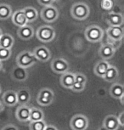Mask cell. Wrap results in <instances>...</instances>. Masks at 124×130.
Masks as SVG:
<instances>
[{
  "instance_id": "cell-1",
  "label": "cell",
  "mask_w": 124,
  "mask_h": 130,
  "mask_svg": "<svg viewBox=\"0 0 124 130\" xmlns=\"http://www.w3.org/2000/svg\"><path fill=\"white\" fill-rule=\"evenodd\" d=\"M70 14L74 19L78 21L86 20L90 14V9L83 2H77L70 8Z\"/></svg>"
},
{
  "instance_id": "cell-2",
  "label": "cell",
  "mask_w": 124,
  "mask_h": 130,
  "mask_svg": "<svg viewBox=\"0 0 124 130\" xmlns=\"http://www.w3.org/2000/svg\"><path fill=\"white\" fill-rule=\"evenodd\" d=\"M38 61L37 58L35 57L33 52L29 50L22 51L16 57V64L19 67H21L23 68H29L35 65Z\"/></svg>"
},
{
  "instance_id": "cell-3",
  "label": "cell",
  "mask_w": 124,
  "mask_h": 130,
  "mask_svg": "<svg viewBox=\"0 0 124 130\" xmlns=\"http://www.w3.org/2000/svg\"><path fill=\"white\" fill-rule=\"evenodd\" d=\"M85 38L90 43H98L102 40L104 37V31L100 26L91 25L87 26L85 30Z\"/></svg>"
},
{
  "instance_id": "cell-4",
  "label": "cell",
  "mask_w": 124,
  "mask_h": 130,
  "mask_svg": "<svg viewBox=\"0 0 124 130\" xmlns=\"http://www.w3.org/2000/svg\"><path fill=\"white\" fill-rule=\"evenodd\" d=\"M36 36L38 40L43 43H49L55 38V30L52 26L44 25L38 29L36 31Z\"/></svg>"
},
{
  "instance_id": "cell-5",
  "label": "cell",
  "mask_w": 124,
  "mask_h": 130,
  "mask_svg": "<svg viewBox=\"0 0 124 130\" xmlns=\"http://www.w3.org/2000/svg\"><path fill=\"white\" fill-rule=\"evenodd\" d=\"M41 18L47 23H52L59 17V10L54 5H48L43 7L40 13Z\"/></svg>"
},
{
  "instance_id": "cell-6",
  "label": "cell",
  "mask_w": 124,
  "mask_h": 130,
  "mask_svg": "<svg viewBox=\"0 0 124 130\" xmlns=\"http://www.w3.org/2000/svg\"><path fill=\"white\" fill-rule=\"evenodd\" d=\"M55 98V94L52 89L48 88H44L39 91L37 97V102L38 105L42 106H48L52 104L53 100Z\"/></svg>"
},
{
  "instance_id": "cell-7",
  "label": "cell",
  "mask_w": 124,
  "mask_h": 130,
  "mask_svg": "<svg viewBox=\"0 0 124 130\" xmlns=\"http://www.w3.org/2000/svg\"><path fill=\"white\" fill-rule=\"evenodd\" d=\"M70 127L72 130H86L88 127V119L84 115L77 114L70 119Z\"/></svg>"
},
{
  "instance_id": "cell-8",
  "label": "cell",
  "mask_w": 124,
  "mask_h": 130,
  "mask_svg": "<svg viewBox=\"0 0 124 130\" xmlns=\"http://www.w3.org/2000/svg\"><path fill=\"white\" fill-rule=\"evenodd\" d=\"M51 69L56 73L63 74L66 72H69L70 65L65 59L62 57H57L54 59L51 62Z\"/></svg>"
},
{
  "instance_id": "cell-9",
  "label": "cell",
  "mask_w": 124,
  "mask_h": 130,
  "mask_svg": "<svg viewBox=\"0 0 124 130\" xmlns=\"http://www.w3.org/2000/svg\"><path fill=\"white\" fill-rule=\"evenodd\" d=\"M109 40L111 41V43H121V39L123 38V28L122 26H110L106 31Z\"/></svg>"
},
{
  "instance_id": "cell-10",
  "label": "cell",
  "mask_w": 124,
  "mask_h": 130,
  "mask_svg": "<svg viewBox=\"0 0 124 130\" xmlns=\"http://www.w3.org/2000/svg\"><path fill=\"white\" fill-rule=\"evenodd\" d=\"M116 53V48L111 43H104L99 50V55L102 60H109L113 57Z\"/></svg>"
},
{
  "instance_id": "cell-11",
  "label": "cell",
  "mask_w": 124,
  "mask_h": 130,
  "mask_svg": "<svg viewBox=\"0 0 124 130\" xmlns=\"http://www.w3.org/2000/svg\"><path fill=\"white\" fill-rule=\"evenodd\" d=\"M30 111L31 108L27 105H21L17 108L15 111V117L18 121L26 122L29 121L30 118Z\"/></svg>"
},
{
  "instance_id": "cell-12",
  "label": "cell",
  "mask_w": 124,
  "mask_h": 130,
  "mask_svg": "<svg viewBox=\"0 0 124 130\" xmlns=\"http://www.w3.org/2000/svg\"><path fill=\"white\" fill-rule=\"evenodd\" d=\"M33 54L38 60H40L42 62H46L50 59L51 53L50 50L45 46H39L37 47L33 50Z\"/></svg>"
},
{
  "instance_id": "cell-13",
  "label": "cell",
  "mask_w": 124,
  "mask_h": 130,
  "mask_svg": "<svg viewBox=\"0 0 124 130\" xmlns=\"http://www.w3.org/2000/svg\"><path fill=\"white\" fill-rule=\"evenodd\" d=\"M11 19L12 22L18 27H21V26L28 24V21L23 12V9H17V10H15V12H14L11 14Z\"/></svg>"
},
{
  "instance_id": "cell-14",
  "label": "cell",
  "mask_w": 124,
  "mask_h": 130,
  "mask_svg": "<svg viewBox=\"0 0 124 130\" xmlns=\"http://www.w3.org/2000/svg\"><path fill=\"white\" fill-rule=\"evenodd\" d=\"M11 77L14 80L18 81V82H23L27 79L28 77V72L26 71V68H23L19 66L14 67L12 69L11 72Z\"/></svg>"
},
{
  "instance_id": "cell-15",
  "label": "cell",
  "mask_w": 124,
  "mask_h": 130,
  "mask_svg": "<svg viewBox=\"0 0 124 130\" xmlns=\"http://www.w3.org/2000/svg\"><path fill=\"white\" fill-rule=\"evenodd\" d=\"M18 37L22 40H30L32 38L35 34V31H34L33 27L30 25H26L21 27H19V30L17 31Z\"/></svg>"
},
{
  "instance_id": "cell-16",
  "label": "cell",
  "mask_w": 124,
  "mask_h": 130,
  "mask_svg": "<svg viewBox=\"0 0 124 130\" xmlns=\"http://www.w3.org/2000/svg\"><path fill=\"white\" fill-rule=\"evenodd\" d=\"M110 95L114 99L121 100V103H123L124 97V88L121 83H116L111 86L110 88Z\"/></svg>"
},
{
  "instance_id": "cell-17",
  "label": "cell",
  "mask_w": 124,
  "mask_h": 130,
  "mask_svg": "<svg viewBox=\"0 0 124 130\" xmlns=\"http://www.w3.org/2000/svg\"><path fill=\"white\" fill-rule=\"evenodd\" d=\"M106 21L110 26H118L123 25V15L121 13L111 12L106 16Z\"/></svg>"
},
{
  "instance_id": "cell-18",
  "label": "cell",
  "mask_w": 124,
  "mask_h": 130,
  "mask_svg": "<svg viewBox=\"0 0 124 130\" xmlns=\"http://www.w3.org/2000/svg\"><path fill=\"white\" fill-rule=\"evenodd\" d=\"M2 100H3L4 104L7 105V106H14L16 104H18L16 91H14V90L6 91L3 95Z\"/></svg>"
},
{
  "instance_id": "cell-19",
  "label": "cell",
  "mask_w": 124,
  "mask_h": 130,
  "mask_svg": "<svg viewBox=\"0 0 124 130\" xmlns=\"http://www.w3.org/2000/svg\"><path fill=\"white\" fill-rule=\"evenodd\" d=\"M17 94V101L20 105H27L31 100L30 90L26 88L21 89L16 91Z\"/></svg>"
},
{
  "instance_id": "cell-20",
  "label": "cell",
  "mask_w": 124,
  "mask_h": 130,
  "mask_svg": "<svg viewBox=\"0 0 124 130\" xmlns=\"http://www.w3.org/2000/svg\"><path fill=\"white\" fill-rule=\"evenodd\" d=\"M103 126L105 127L108 130H117L120 127L118 123L117 117L114 115H108L104 118Z\"/></svg>"
},
{
  "instance_id": "cell-21",
  "label": "cell",
  "mask_w": 124,
  "mask_h": 130,
  "mask_svg": "<svg viewBox=\"0 0 124 130\" xmlns=\"http://www.w3.org/2000/svg\"><path fill=\"white\" fill-rule=\"evenodd\" d=\"M60 84H61L65 89H70V88L72 87V85H73V83L75 82L74 73L70 72H66L63 73V74H61V77H60Z\"/></svg>"
},
{
  "instance_id": "cell-22",
  "label": "cell",
  "mask_w": 124,
  "mask_h": 130,
  "mask_svg": "<svg viewBox=\"0 0 124 130\" xmlns=\"http://www.w3.org/2000/svg\"><path fill=\"white\" fill-rule=\"evenodd\" d=\"M118 76H119V72H118L117 68L116 67H114V66L110 65L102 78H103L104 81H106V82L112 83L117 79Z\"/></svg>"
},
{
  "instance_id": "cell-23",
  "label": "cell",
  "mask_w": 124,
  "mask_h": 130,
  "mask_svg": "<svg viewBox=\"0 0 124 130\" xmlns=\"http://www.w3.org/2000/svg\"><path fill=\"white\" fill-rule=\"evenodd\" d=\"M110 65L111 64L105 60L98 61L94 68V72L95 73V75L99 77H103V76L104 75V73H105L106 70H107Z\"/></svg>"
},
{
  "instance_id": "cell-24",
  "label": "cell",
  "mask_w": 124,
  "mask_h": 130,
  "mask_svg": "<svg viewBox=\"0 0 124 130\" xmlns=\"http://www.w3.org/2000/svg\"><path fill=\"white\" fill-rule=\"evenodd\" d=\"M14 39L9 34H4L0 37V47L11 50L14 46Z\"/></svg>"
},
{
  "instance_id": "cell-25",
  "label": "cell",
  "mask_w": 124,
  "mask_h": 130,
  "mask_svg": "<svg viewBox=\"0 0 124 130\" xmlns=\"http://www.w3.org/2000/svg\"><path fill=\"white\" fill-rule=\"evenodd\" d=\"M22 9L28 23L33 22V21H35L38 19V13L35 8H33V7H25Z\"/></svg>"
},
{
  "instance_id": "cell-26",
  "label": "cell",
  "mask_w": 124,
  "mask_h": 130,
  "mask_svg": "<svg viewBox=\"0 0 124 130\" xmlns=\"http://www.w3.org/2000/svg\"><path fill=\"white\" fill-rule=\"evenodd\" d=\"M43 117H44V114H43V111L41 109L37 108V107L31 108L30 118H29V121L30 122H35V121L43 120Z\"/></svg>"
},
{
  "instance_id": "cell-27",
  "label": "cell",
  "mask_w": 124,
  "mask_h": 130,
  "mask_svg": "<svg viewBox=\"0 0 124 130\" xmlns=\"http://www.w3.org/2000/svg\"><path fill=\"white\" fill-rule=\"evenodd\" d=\"M12 14V8L10 5L7 4H0V20L4 21V20L9 19L11 17Z\"/></svg>"
},
{
  "instance_id": "cell-28",
  "label": "cell",
  "mask_w": 124,
  "mask_h": 130,
  "mask_svg": "<svg viewBox=\"0 0 124 130\" xmlns=\"http://www.w3.org/2000/svg\"><path fill=\"white\" fill-rule=\"evenodd\" d=\"M47 123L44 120H40V121L31 122L29 124V129L30 130H44Z\"/></svg>"
},
{
  "instance_id": "cell-29",
  "label": "cell",
  "mask_w": 124,
  "mask_h": 130,
  "mask_svg": "<svg viewBox=\"0 0 124 130\" xmlns=\"http://www.w3.org/2000/svg\"><path fill=\"white\" fill-rule=\"evenodd\" d=\"M113 0H101L100 1V8L105 11H111L114 7Z\"/></svg>"
},
{
  "instance_id": "cell-30",
  "label": "cell",
  "mask_w": 124,
  "mask_h": 130,
  "mask_svg": "<svg viewBox=\"0 0 124 130\" xmlns=\"http://www.w3.org/2000/svg\"><path fill=\"white\" fill-rule=\"evenodd\" d=\"M11 56V50L0 47V60L4 61L9 60Z\"/></svg>"
},
{
  "instance_id": "cell-31",
  "label": "cell",
  "mask_w": 124,
  "mask_h": 130,
  "mask_svg": "<svg viewBox=\"0 0 124 130\" xmlns=\"http://www.w3.org/2000/svg\"><path fill=\"white\" fill-rule=\"evenodd\" d=\"M74 80L76 83H82V84H86V83H87L86 76L84 74H82V73H80V72L74 73Z\"/></svg>"
},
{
  "instance_id": "cell-32",
  "label": "cell",
  "mask_w": 124,
  "mask_h": 130,
  "mask_svg": "<svg viewBox=\"0 0 124 130\" xmlns=\"http://www.w3.org/2000/svg\"><path fill=\"white\" fill-rule=\"evenodd\" d=\"M85 85L86 84H82V83L74 82L72 87L70 88V90H72V91H74V92H77V93L82 92L85 89Z\"/></svg>"
},
{
  "instance_id": "cell-33",
  "label": "cell",
  "mask_w": 124,
  "mask_h": 130,
  "mask_svg": "<svg viewBox=\"0 0 124 130\" xmlns=\"http://www.w3.org/2000/svg\"><path fill=\"white\" fill-rule=\"evenodd\" d=\"M55 0H38V4L40 5H43V6H48V5H52V4L54 3Z\"/></svg>"
},
{
  "instance_id": "cell-34",
  "label": "cell",
  "mask_w": 124,
  "mask_h": 130,
  "mask_svg": "<svg viewBox=\"0 0 124 130\" xmlns=\"http://www.w3.org/2000/svg\"><path fill=\"white\" fill-rule=\"evenodd\" d=\"M2 130H19V129H18V127L15 126V125L8 124V125H6V126L4 127Z\"/></svg>"
},
{
  "instance_id": "cell-35",
  "label": "cell",
  "mask_w": 124,
  "mask_h": 130,
  "mask_svg": "<svg viewBox=\"0 0 124 130\" xmlns=\"http://www.w3.org/2000/svg\"><path fill=\"white\" fill-rule=\"evenodd\" d=\"M123 115H124L123 111H121V113H120V115H119L118 117H117L118 123H119V125H120L121 127L123 126Z\"/></svg>"
},
{
  "instance_id": "cell-36",
  "label": "cell",
  "mask_w": 124,
  "mask_h": 130,
  "mask_svg": "<svg viewBox=\"0 0 124 130\" xmlns=\"http://www.w3.org/2000/svg\"><path fill=\"white\" fill-rule=\"evenodd\" d=\"M44 130H58V128L54 125H47Z\"/></svg>"
},
{
  "instance_id": "cell-37",
  "label": "cell",
  "mask_w": 124,
  "mask_h": 130,
  "mask_svg": "<svg viewBox=\"0 0 124 130\" xmlns=\"http://www.w3.org/2000/svg\"><path fill=\"white\" fill-rule=\"evenodd\" d=\"M4 105H5L4 104L3 100H0V112H1L2 111H4Z\"/></svg>"
},
{
  "instance_id": "cell-38",
  "label": "cell",
  "mask_w": 124,
  "mask_h": 130,
  "mask_svg": "<svg viewBox=\"0 0 124 130\" xmlns=\"http://www.w3.org/2000/svg\"><path fill=\"white\" fill-rule=\"evenodd\" d=\"M98 130H108V129L106 128L105 127H104L103 125H102L101 127H99V129H98Z\"/></svg>"
},
{
  "instance_id": "cell-39",
  "label": "cell",
  "mask_w": 124,
  "mask_h": 130,
  "mask_svg": "<svg viewBox=\"0 0 124 130\" xmlns=\"http://www.w3.org/2000/svg\"><path fill=\"white\" fill-rule=\"evenodd\" d=\"M3 69V64H2V61L0 60V71Z\"/></svg>"
},
{
  "instance_id": "cell-40",
  "label": "cell",
  "mask_w": 124,
  "mask_h": 130,
  "mask_svg": "<svg viewBox=\"0 0 124 130\" xmlns=\"http://www.w3.org/2000/svg\"><path fill=\"white\" fill-rule=\"evenodd\" d=\"M2 35H3V31H2V29L0 28V37H1Z\"/></svg>"
},
{
  "instance_id": "cell-41",
  "label": "cell",
  "mask_w": 124,
  "mask_h": 130,
  "mask_svg": "<svg viewBox=\"0 0 124 130\" xmlns=\"http://www.w3.org/2000/svg\"><path fill=\"white\" fill-rule=\"evenodd\" d=\"M1 90H2V89H1V87H0V94H1Z\"/></svg>"
}]
</instances>
